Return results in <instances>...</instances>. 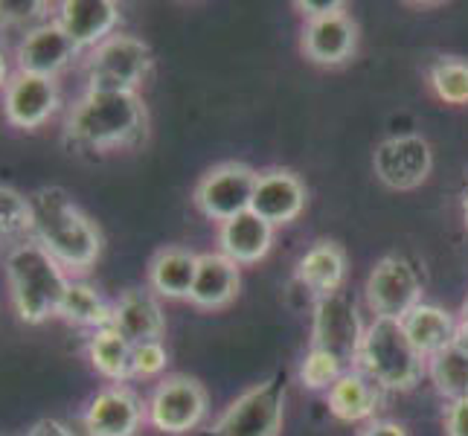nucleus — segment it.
Masks as SVG:
<instances>
[{"instance_id": "obj_1", "label": "nucleus", "mask_w": 468, "mask_h": 436, "mask_svg": "<svg viewBox=\"0 0 468 436\" xmlns=\"http://www.w3.org/2000/svg\"><path fill=\"white\" fill-rule=\"evenodd\" d=\"M32 241L53 256L68 273H85L102 253V236L96 224L73 204L68 189L41 186L29 196Z\"/></svg>"}, {"instance_id": "obj_2", "label": "nucleus", "mask_w": 468, "mask_h": 436, "mask_svg": "<svg viewBox=\"0 0 468 436\" xmlns=\"http://www.w3.org/2000/svg\"><path fill=\"white\" fill-rule=\"evenodd\" d=\"M146 134L140 93L88 90L64 120V140L79 152H117Z\"/></svg>"}, {"instance_id": "obj_3", "label": "nucleus", "mask_w": 468, "mask_h": 436, "mask_svg": "<svg viewBox=\"0 0 468 436\" xmlns=\"http://www.w3.org/2000/svg\"><path fill=\"white\" fill-rule=\"evenodd\" d=\"M4 271L9 282V297L15 314L27 326H41L58 317L64 294L70 288V273L64 271L38 241H21L6 250Z\"/></svg>"}, {"instance_id": "obj_4", "label": "nucleus", "mask_w": 468, "mask_h": 436, "mask_svg": "<svg viewBox=\"0 0 468 436\" xmlns=\"http://www.w3.org/2000/svg\"><path fill=\"white\" fill-rule=\"evenodd\" d=\"M425 355L410 344L401 320L376 317L364 332L358 369L373 378L381 390H413L425 376Z\"/></svg>"}, {"instance_id": "obj_5", "label": "nucleus", "mask_w": 468, "mask_h": 436, "mask_svg": "<svg viewBox=\"0 0 468 436\" xmlns=\"http://www.w3.org/2000/svg\"><path fill=\"white\" fill-rule=\"evenodd\" d=\"M152 70V50L149 44L137 36H122L114 32L100 47H93L85 73L88 90H117V93H137Z\"/></svg>"}, {"instance_id": "obj_6", "label": "nucleus", "mask_w": 468, "mask_h": 436, "mask_svg": "<svg viewBox=\"0 0 468 436\" xmlns=\"http://www.w3.org/2000/svg\"><path fill=\"white\" fill-rule=\"evenodd\" d=\"M285 416V390L277 381H265L241 393L224 410L216 436H280Z\"/></svg>"}, {"instance_id": "obj_7", "label": "nucleus", "mask_w": 468, "mask_h": 436, "mask_svg": "<svg viewBox=\"0 0 468 436\" xmlns=\"http://www.w3.org/2000/svg\"><path fill=\"white\" fill-rule=\"evenodd\" d=\"M207 416V390L189 376L164 378L149 399L146 419L164 433H189Z\"/></svg>"}, {"instance_id": "obj_8", "label": "nucleus", "mask_w": 468, "mask_h": 436, "mask_svg": "<svg viewBox=\"0 0 468 436\" xmlns=\"http://www.w3.org/2000/svg\"><path fill=\"white\" fill-rule=\"evenodd\" d=\"M367 303L376 317L405 320L422 303V280L401 256H384L367 280Z\"/></svg>"}, {"instance_id": "obj_9", "label": "nucleus", "mask_w": 468, "mask_h": 436, "mask_svg": "<svg viewBox=\"0 0 468 436\" xmlns=\"http://www.w3.org/2000/svg\"><path fill=\"white\" fill-rule=\"evenodd\" d=\"M364 323L358 309L344 294L317 297L314 323H312V346L335 355L341 364L358 361V352L364 344Z\"/></svg>"}, {"instance_id": "obj_10", "label": "nucleus", "mask_w": 468, "mask_h": 436, "mask_svg": "<svg viewBox=\"0 0 468 436\" xmlns=\"http://www.w3.org/2000/svg\"><path fill=\"white\" fill-rule=\"evenodd\" d=\"M256 172L245 164H221L209 169L196 186V207L213 221H230L250 209Z\"/></svg>"}, {"instance_id": "obj_11", "label": "nucleus", "mask_w": 468, "mask_h": 436, "mask_svg": "<svg viewBox=\"0 0 468 436\" xmlns=\"http://www.w3.org/2000/svg\"><path fill=\"white\" fill-rule=\"evenodd\" d=\"M61 105V90L56 79H44V76H32L15 70L9 85L4 88L0 96V108H4V117L12 128H21V132H38L41 125L53 120V114Z\"/></svg>"}, {"instance_id": "obj_12", "label": "nucleus", "mask_w": 468, "mask_h": 436, "mask_svg": "<svg viewBox=\"0 0 468 436\" xmlns=\"http://www.w3.org/2000/svg\"><path fill=\"white\" fill-rule=\"evenodd\" d=\"M79 53L82 50H79V47L73 44V38L53 18V21L36 24L32 29L24 32V38L18 44V53H15V61H18L21 73L58 79V73L68 70Z\"/></svg>"}, {"instance_id": "obj_13", "label": "nucleus", "mask_w": 468, "mask_h": 436, "mask_svg": "<svg viewBox=\"0 0 468 436\" xmlns=\"http://www.w3.org/2000/svg\"><path fill=\"white\" fill-rule=\"evenodd\" d=\"M373 166H376L378 181L390 189H416L428 181L433 154H431V145L422 137L401 134V137L384 140L378 145Z\"/></svg>"}, {"instance_id": "obj_14", "label": "nucleus", "mask_w": 468, "mask_h": 436, "mask_svg": "<svg viewBox=\"0 0 468 436\" xmlns=\"http://www.w3.org/2000/svg\"><path fill=\"white\" fill-rule=\"evenodd\" d=\"M146 408L137 393L125 384H111L100 390L82 416L88 436H137Z\"/></svg>"}, {"instance_id": "obj_15", "label": "nucleus", "mask_w": 468, "mask_h": 436, "mask_svg": "<svg viewBox=\"0 0 468 436\" xmlns=\"http://www.w3.org/2000/svg\"><path fill=\"white\" fill-rule=\"evenodd\" d=\"M305 207V184L288 169H268L256 175L250 213L265 218L271 228L294 221Z\"/></svg>"}, {"instance_id": "obj_16", "label": "nucleus", "mask_w": 468, "mask_h": 436, "mask_svg": "<svg viewBox=\"0 0 468 436\" xmlns=\"http://www.w3.org/2000/svg\"><path fill=\"white\" fill-rule=\"evenodd\" d=\"M58 27L73 38L79 50L100 47L105 38L114 36L120 24V6L114 0H64L56 15Z\"/></svg>"}, {"instance_id": "obj_17", "label": "nucleus", "mask_w": 468, "mask_h": 436, "mask_svg": "<svg viewBox=\"0 0 468 436\" xmlns=\"http://www.w3.org/2000/svg\"><path fill=\"white\" fill-rule=\"evenodd\" d=\"M111 329H117L132 346L160 341V335L166 329V320H164V309H160L154 291L128 288L114 303Z\"/></svg>"}, {"instance_id": "obj_18", "label": "nucleus", "mask_w": 468, "mask_h": 436, "mask_svg": "<svg viewBox=\"0 0 468 436\" xmlns=\"http://www.w3.org/2000/svg\"><path fill=\"white\" fill-rule=\"evenodd\" d=\"M355 44H358V29L346 12L312 18L303 29V50L317 64H341L352 58Z\"/></svg>"}, {"instance_id": "obj_19", "label": "nucleus", "mask_w": 468, "mask_h": 436, "mask_svg": "<svg viewBox=\"0 0 468 436\" xmlns=\"http://www.w3.org/2000/svg\"><path fill=\"white\" fill-rule=\"evenodd\" d=\"M218 245L221 253L228 256L236 265H253L268 256L271 245H273V228L260 218L256 213H241L230 221L221 224L218 230Z\"/></svg>"}, {"instance_id": "obj_20", "label": "nucleus", "mask_w": 468, "mask_h": 436, "mask_svg": "<svg viewBox=\"0 0 468 436\" xmlns=\"http://www.w3.org/2000/svg\"><path fill=\"white\" fill-rule=\"evenodd\" d=\"M239 265L224 253H201L189 303L198 309H224L239 291Z\"/></svg>"}, {"instance_id": "obj_21", "label": "nucleus", "mask_w": 468, "mask_h": 436, "mask_svg": "<svg viewBox=\"0 0 468 436\" xmlns=\"http://www.w3.org/2000/svg\"><path fill=\"white\" fill-rule=\"evenodd\" d=\"M198 273V256L186 248H164L149 265V285L157 297L189 300Z\"/></svg>"}, {"instance_id": "obj_22", "label": "nucleus", "mask_w": 468, "mask_h": 436, "mask_svg": "<svg viewBox=\"0 0 468 436\" xmlns=\"http://www.w3.org/2000/svg\"><path fill=\"white\" fill-rule=\"evenodd\" d=\"M381 405V387L361 369H349L329 387V410L341 422H361Z\"/></svg>"}, {"instance_id": "obj_23", "label": "nucleus", "mask_w": 468, "mask_h": 436, "mask_svg": "<svg viewBox=\"0 0 468 436\" xmlns=\"http://www.w3.org/2000/svg\"><path fill=\"white\" fill-rule=\"evenodd\" d=\"M346 277V253L335 241H317L297 262V280L317 297L337 294Z\"/></svg>"}, {"instance_id": "obj_24", "label": "nucleus", "mask_w": 468, "mask_h": 436, "mask_svg": "<svg viewBox=\"0 0 468 436\" xmlns=\"http://www.w3.org/2000/svg\"><path fill=\"white\" fill-rule=\"evenodd\" d=\"M401 326H405L410 344L419 349V355H425V358H433L437 352H442L445 346L457 341L454 314L431 303H419L416 309L401 320Z\"/></svg>"}, {"instance_id": "obj_25", "label": "nucleus", "mask_w": 468, "mask_h": 436, "mask_svg": "<svg viewBox=\"0 0 468 436\" xmlns=\"http://www.w3.org/2000/svg\"><path fill=\"white\" fill-rule=\"evenodd\" d=\"M132 344L117 329H96L88 344V358L102 378L122 384L132 378Z\"/></svg>"}, {"instance_id": "obj_26", "label": "nucleus", "mask_w": 468, "mask_h": 436, "mask_svg": "<svg viewBox=\"0 0 468 436\" xmlns=\"http://www.w3.org/2000/svg\"><path fill=\"white\" fill-rule=\"evenodd\" d=\"M111 314H114V305L105 303V297L90 282L70 280V288H68V294H64L61 312H58L61 320L73 323V326L105 329L111 326Z\"/></svg>"}, {"instance_id": "obj_27", "label": "nucleus", "mask_w": 468, "mask_h": 436, "mask_svg": "<svg viewBox=\"0 0 468 436\" xmlns=\"http://www.w3.org/2000/svg\"><path fill=\"white\" fill-rule=\"evenodd\" d=\"M428 373L437 387V393L448 401L468 399V346L463 341H454L428 358Z\"/></svg>"}, {"instance_id": "obj_28", "label": "nucleus", "mask_w": 468, "mask_h": 436, "mask_svg": "<svg viewBox=\"0 0 468 436\" xmlns=\"http://www.w3.org/2000/svg\"><path fill=\"white\" fill-rule=\"evenodd\" d=\"M27 239H32V204L24 192L0 184V248H15Z\"/></svg>"}, {"instance_id": "obj_29", "label": "nucleus", "mask_w": 468, "mask_h": 436, "mask_svg": "<svg viewBox=\"0 0 468 436\" xmlns=\"http://www.w3.org/2000/svg\"><path fill=\"white\" fill-rule=\"evenodd\" d=\"M431 85L448 105H468V61L440 58L431 68Z\"/></svg>"}, {"instance_id": "obj_30", "label": "nucleus", "mask_w": 468, "mask_h": 436, "mask_svg": "<svg viewBox=\"0 0 468 436\" xmlns=\"http://www.w3.org/2000/svg\"><path fill=\"white\" fill-rule=\"evenodd\" d=\"M344 376V364L335 358V355L314 349L305 355V361L300 367V378L309 390H329V387Z\"/></svg>"}, {"instance_id": "obj_31", "label": "nucleus", "mask_w": 468, "mask_h": 436, "mask_svg": "<svg viewBox=\"0 0 468 436\" xmlns=\"http://www.w3.org/2000/svg\"><path fill=\"white\" fill-rule=\"evenodd\" d=\"M169 355L160 341L137 344L132 349V378H154L166 369Z\"/></svg>"}, {"instance_id": "obj_32", "label": "nucleus", "mask_w": 468, "mask_h": 436, "mask_svg": "<svg viewBox=\"0 0 468 436\" xmlns=\"http://www.w3.org/2000/svg\"><path fill=\"white\" fill-rule=\"evenodd\" d=\"M50 4H38V0H0V24H29L36 18H44Z\"/></svg>"}, {"instance_id": "obj_33", "label": "nucleus", "mask_w": 468, "mask_h": 436, "mask_svg": "<svg viewBox=\"0 0 468 436\" xmlns=\"http://www.w3.org/2000/svg\"><path fill=\"white\" fill-rule=\"evenodd\" d=\"M445 436H468V399L451 401L445 410Z\"/></svg>"}, {"instance_id": "obj_34", "label": "nucleus", "mask_w": 468, "mask_h": 436, "mask_svg": "<svg viewBox=\"0 0 468 436\" xmlns=\"http://www.w3.org/2000/svg\"><path fill=\"white\" fill-rule=\"evenodd\" d=\"M305 18H326V15H335V12H346V4H341V0H300L297 4Z\"/></svg>"}, {"instance_id": "obj_35", "label": "nucleus", "mask_w": 468, "mask_h": 436, "mask_svg": "<svg viewBox=\"0 0 468 436\" xmlns=\"http://www.w3.org/2000/svg\"><path fill=\"white\" fill-rule=\"evenodd\" d=\"M27 436H76V433L64 422H58V419H41V422H36L27 431Z\"/></svg>"}, {"instance_id": "obj_36", "label": "nucleus", "mask_w": 468, "mask_h": 436, "mask_svg": "<svg viewBox=\"0 0 468 436\" xmlns=\"http://www.w3.org/2000/svg\"><path fill=\"white\" fill-rule=\"evenodd\" d=\"M358 436H408V431L399 422H369Z\"/></svg>"}, {"instance_id": "obj_37", "label": "nucleus", "mask_w": 468, "mask_h": 436, "mask_svg": "<svg viewBox=\"0 0 468 436\" xmlns=\"http://www.w3.org/2000/svg\"><path fill=\"white\" fill-rule=\"evenodd\" d=\"M457 341H463L468 346V300L463 303V312H460V320H457Z\"/></svg>"}, {"instance_id": "obj_38", "label": "nucleus", "mask_w": 468, "mask_h": 436, "mask_svg": "<svg viewBox=\"0 0 468 436\" xmlns=\"http://www.w3.org/2000/svg\"><path fill=\"white\" fill-rule=\"evenodd\" d=\"M9 79H12V70H9V58L6 53L0 50V90H4L9 85Z\"/></svg>"}, {"instance_id": "obj_39", "label": "nucleus", "mask_w": 468, "mask_h": 436, "mask_svg": "<svg viewBox=\"0 0 468 436\" xmlns=\"http://www.w3.org/2000/svg\"><path fill=\"white\" fill-rule=\"evenodd\" d=\"M463 209H465V221H468V189H465V196H463Z\"/></svg>"}]
</instances>
